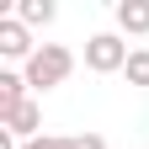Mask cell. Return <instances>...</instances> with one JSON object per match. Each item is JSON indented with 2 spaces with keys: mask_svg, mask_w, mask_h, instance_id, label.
Masks as SVG:
<instances>
[{
  "mask_svg": "<svg viewBox=\"0 0 149 149\" xmlns=\"http://www.w3.org/2000/svg\"><path fill=\"white\" fill-rule=\"evenodd\" d=\"M0 53H6V59H32L37 53V43H32V27L22 22V16H0Z\"/></svg>",
  "mask_w": 149,
  "mask_h": 149,
  "instance_id": "cell-3",
  "label": "cell"
},
{
  "mask_svg": "<svg viewBox=\"0 0 149 149\" xmlns=\"http://www.w3.org/2000/svg\"><path fill=\"white\" fill-rule=\"evenodd\" d=\"M128 85H139V91H149V48H133L128 53Z\"/></svg>",
  "mask_w": 149,
  "mask_h": 149,
  "instance_id": "cell-8",
  "label": "cell"
},
{
  "mask_svg": "<svg viewBox=\"0 0 149 149\" xmlns=\"http://www.w3.org/2000/svg\"><path fill=\"white\" fill-rule=\"evenodd\" d=\"M22 74H27L32 91H53V85H64L69 74H74V53H69L64 43H43V48L22 64Z\"/></svg>",
  "mask_w": 149,
  "mask_h": 149,
  "instance_id": "cell-1",
  "label": "cell"
},
{
  "mask_svg": "<svg viewBox=\"0 0 149 149\" xmlns=\"http://www.w3.org/2000/svg\"><path fill=\"white\" fill-rule=\"evenodd\" d=\"M128 48L117 32H96V37H85V69L91 74H117V69H128Z\"/></svg>",
  "mask_w": 149,
  "mask_h": 149,
  "instance_id": "cell-2",
  "label": "cell"
},
{
  "mask_svg": "<svg viewBox=\"0 0 149 149\" xmlns=\"http://www.w3.org/2000/svg\"><path fill=\"white\" fill-rule=\"evenodd\" d=\"M27 74H16V69H0V117H6V112H16V107H22V101H32L27 96Z\"/></svg>",
  "mask_w": 149,
  "mask_h": 149,
  "instance_id": "cell-6",
  "label": "cell"
},
{
  "mask_svg": "<svg viewBox=\"0 0 149 149\" xmlns=\"http://www.w3.org/2000/svg\"><path fill=\"white\" fill-rule=\"evenodd\" d=\"M117 27L128 37H149V0H117Z\"/></svg>",
  "mask_w": 149,
  "mask_h": 149,
  "instance_id": "cell-5",
  "label": "cell"
},
{
  "mask_svg": "<svg viewBox=\"0 0 149 149\" xmlns=\"http://www.w3.org/2000/svg\"><path fill=\"white\" fill-rule=\"evenodd\" d=\"M16 16H22L27 27H48L53 16H59V6H53V0H22V6H16Z\"/></svg>",
  "mask_w": 149,
  "mask_h": 149,
  "instance_id": "cell-7",
  "label": "cell"
},
{
  "mask_svg": "<svg viewBox=\"0 0 149 149\" xmlns=\"http://www.w3.org/2000/svg\"><path fill=\"white\" fill-rule=\"evenodd\" d=\"M22 149H74V133H69V139H59V133H43V139H32V144H22Z\"/></svg>",
  "mask_w": 149,
  "mask_h": 149,
  "instance_id": "cell-9",
  "label": "cell"
},
{
  "mask_svg": "<svg viewBox=\"0 0 149 149\" xmlns=\"http://www.w3.org/2000/svg\"><path fill=\"white\" fill-rule=\"evenodd\" d=\"M0 128H6V133H16L22 144L43 139V107H37V101H22L16 112H6V117H0Z\"/></svg>",
  "mask_w": 149,
  "mask_h": 149,
  "instance_id": "cell-4",
  "label": "cell"
}]
</instances>
